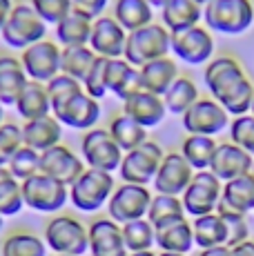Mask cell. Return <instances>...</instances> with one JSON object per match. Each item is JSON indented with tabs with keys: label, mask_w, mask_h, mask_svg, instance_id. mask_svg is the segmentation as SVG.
<instances>
[{
	"label": "cell",
	"mask_w": 254,
	"mask_h": 256,
	"mask_svg": "<svg viewBox=\"0 0 254 256\" xmlns=\"http://www.w3.org/2000/svg\"><path fill=\"white\" fill-rule=\"evenodd\" d=\"M172 54L176 60L185 62V65H208L214 56L212 32L203 24H196V27L172 34Z\"/></svg>",
	"instance_id": "4fadbf2b"
},
{
	"label": "cell",
	"mask_w": 254,
	"mask_h": 256,
	"mask_svg": "<svg viewBox=\"0 0 254 256\" xmlns=\"http://www.w3.org/2000/svg\"><path fill=\"white\" fill-rule=\"evenodd\" d=\"M29 78L22 70L20 56L14 54H0V102L4 107L16 105L18 96L27 87Z\"/></svg>",
	"instance_id": "7402d4cb"
},
{
	"label": "cell",
	"mask_w": 254,
	"mask_h": 256,
	"mask_svg": "<svg viewBox=\"0 0 254 256\" xmlns=\"http://www.w3.org/2000/svg\"><path fill=\"white\" fill-rule=\"evenodd\" d=\"M90 234V256H130L123 240V228L102 216L87 225Z\"/></svg>",
	"instance_id": "d6986e66"
},
{
	"label": "cell",
	"mask_w": 254,
	"mask_h": 256,
	"mask_svg": "<svg viewBox=\"0 0 254 256\" xmlns=\"http://www.w3.org/2000/svg\"><path fill=\"white\" fill-rule=\"evenodd\" d=\"M158 256H188V254H174V252H158Z\"/></svg>",
	"instance_id": "11a10c76"
},
{
	"label": "cell",
	"mask_w": 254,
	"mask_h": 256,
	"mask_svg": "<svg viewBox=\"0 0 254 256\" xmlns=\"http://www.w3.org/2000/svg\"><path fill=\"white\" fill-rule=\"evenodd\" d=\"M203 82L230 116H246L252 110L254 82L234 56H216L205 65Z\"/></svg>",
	"instance_id": "6da1fadb"
},
{
	"label": "cell",
	"mask_w": 254,
	"mask_h": 256,
	"mask_svg": "<svg viewBox=\"0 0 254 256\" xmlns=\"http://www.w3.org/2000/svg\"><path fill=\"white\" fill-rule=\"evenodd\" d=\"M250 114L254 116V100H252V110H250Z\"/></svg>",
	"instance_id": "94428289"
},
{
	"label": "cell",
	"mask_w": 254,
	"mask_h": 256,
	"mask_svg": "<svg viewBox=\"0 0 254 256\" xmlns=\"http://www.w3.org/2000/svg\"><path fill=\"white\" fill-rule=\"evenodd\" d=\"M198 256H230V248L228 245H216V248L201 250V254Z\"/></svg>",
	"instance_id": "816d5d0a"
},
{
	"label": "cell",
	"mask_w": 254,
	"mask_h": 256,
	"mask_svg": "<svg viewBox=\"0 0 254 256\" xmlns=\"http://www.w3.org/2000/svg\"><path fill=\"white\" fill-rule=\"evenodd\" d=\"M107 132H110V136L116 140V145H118L123 152H132V150L143 145L145 140H150L148 130H145L143 125H138L134 118L125 116L123 112L112 118L110 125H107Z\"/></svg>",
	"instance_id": "4dcf8cb0"
},
{
	"label": "cell",
	"mask_w": 254,
	"mask_h": 256,
	"mask_svg": "<svg viewBox=\"0 0 254 256\" xmlns=\"http://www.w3.org/2000/svg\"><path fill=\"white\" fill-rule=\"evenodd\" d=\"M156 248L160 252L188 254L194 248L192 223L188 218H180V220H174V223L156 228Z\"/></svg>",
	"instance_id": "f1b7e54d"
},
{
	"label": "cell",
	"mask_w": 254,
	"mask_h": 256,
	"mask_svg": "<svg viewBox=\"0 0 254 256\" xmlns=\"http://www.w3.org/2000/svg\"><path fill=\"white\" fill-rule=\"evenodd\" d=\"M163 156H165V150L156 140H145L143 145L136 147V150L125 152L123 163L118 167L120 180H123V183L148 187L154 180Z\"/></svg>",
	"instance_id": "9c48e42d"
},
{
	"label": "cell",
	"mask_w": 254,
	"mask_h": 256,
	"mask_svg": "<svg viewBox=\"0 0 254 256\" xmlns=\"http://www.w3.org/2000/svg\"><path fill=\"white\" fill-rule=\"evenodd\" d=\"M107 65H110V60L98 56L94 60V65H92V70L87 72L85 80H82L85 94H90L96 100H102V98L110 94V90H107Z\"/></svg>",
	"instance_id": "ee69618b"
},
{
	"label": "cell",
	"mask_w": 254,
	"mask_h": 256,
	"mask_svg": "<svg viewBox=\"0 0 254 256\" xmlns=\"http://www.w3.org/2000/svg\"><path fill=\"white\" fill-rule=\"evenodd\" d=\"M52 114L60 120V125L72 127V130L90 132L98 125V120L102 116V105H100V100L92 98L90 94L80 92L74 98H70L67 102H62L60 107L52 110Z\"/></svg>",
	"instance_id": "2e32d148"
},
{
	"label": "cell",
	"mask_w": 254,
	"mask_h": 256,
	"mask_svg": "<svg viewBox=\"0 0 254 256\" xmlns=\"http://www.w3.org/2000/svg\"><path fill=\"white\" fill-rule=\"evenodd\" d=\"M230 140L234 145H238L241 150H246L248 154L254 158V116H236L230 122Z\"/></svg>",
	"instance_id": "f6af8a7d"
},
{
	"label": "cell",
	"mask_w": 254,
	"mask_h": 256,
	"mask_svg": "<svg viewBox=\"0 0 254 256\" xmlns=\"http://www.w3.org/2000/svg\"><path fill=\"white\" fill-rule=\"evenodd\" d=\"M138 72H140V87L150 94H156V96H163L172 87V82L180 76L176 60L170 56L148 62V65L138 67Z\"/></svg>",
	"instance_id": "d4e9b609"
},
{
	"label": "cell",
	"mask_w": 254,
	"mask_h": 256,
	"mask_svg": "<svg viewBox=\"0 0 254 256\" xmlns=\"http://www.w3.org/2000/svg\"><path fill=\"white\" fill-rule=\"evenodd\" d=\"M201 20H203V7L196 0H170L160 9V24L170 34L196 27Z\"/></svg>",
	"instance_id": "484cf974"
},
{
	"label": "cell",
	"mask_w": 254,
	"mask_h": 256,
	"mask_svg": "<svg viewBox=\"0 0 254 256\" xmlns=\"http://www.w3.org/2000/svg\"><path fill=\"white\" fill-rule=\"evenodd\" d=\"M123 114L134 118L145 130H152V127L160 125L165 120L168 110H165L163 96H156V94L140 90V92L132 94L127 100H123Z\"/></svg>",
	"instance_id": "44dd1931"
},
{
	"label": "cell",
	"mask_w": 254,
	"mask_h": 256,
	"mask_svg": "<svg viewBox=\"0 0 254 256\" xmlns=\"http://www.w3.org/2000/svg\"><path fill=\"white\" fill-rule=\"evenodd\" d=\"M192 232H194V245L201 250L216 248V245H226L228 240V230L223 218L212 212V214L198 216L192 220Z\"/></svg>",
	"instance_id": "836d02e7"
},
{
	"label": "cell",
	"mask_w": 254,
	"mask_h": 256,
	"mask_svg": "<svg viewBox=\"0 0 254 256\" xmlns=\"http://www.w3.org/2000/svg\"><path fill=\"white\" fill-rule=\"evenodd\" d=\"M221 203L234 212H241V214L254 212V176L246 174L223 183Z\"/></svg>",
	"instance_id": "d6a6232c"
},
{
	"label": "cell",
	"mask_w": 254,
	"mask_h": 256,
	"mask_svg": "<svg viewBox=\"0 0 254 256\" xmlns=\"http://www.w3.org/2000/svg\"><path fill=\"white\" fill-rule=\"evenodd\" d=\"M47 248L54 254H70V256H85L90 252V234L87 225L72 214H56L45 225Z\"/></svg>",
	"instance_id": "8992f818"
},
{
	"label": "cell",
	"mask_w": 254,
	"mask_h": 256,
	"mask_svg": "<svg viewBox=\"0 0 254 256\" xmlns=\"http://www.w3.org/2000/svg\"><path fill=\"white\" fill-rule=\"evenodd\" d=\"M198 98H201L198 87L190 76H178L172 82V87L163 94L165 110H168V114H174V116H183Z\"/></svg>",
	"instance_id": "e575fe53"
},
{
	"label": "cell",
	"mask_w": 254,
	"mask_h": 256,
	"mask_svg": "<svg viewBox=\"0 0 254 256\" xmlns=\"http://www.w3.org/2000/svg\"><path fill=\"white\" fill-rule=\"evenodd\" d=\"M54 256H70V254H54Z\"/></svg>",
	"instance_id": "6125c7cd"
},
{
	"label": "cell",
	"mask_w": 254,
	"mask_h": 256,
	"mask_svg": "<svg viewBox=\"0 0 254 256\" xmlns=\"http://www.w3.org/2000/svg\"><path fill=\"white\" fill-rule=\"evenodd\" d=\"M14 107H16V114L22 118V122L50 116L52 114V100H50V94H47L45 82L29 80Z\"/></svg>",
	"instance_id": "83f0119b"
},
{
	"label": "cell",
	"mask_w": 254,
	"mask_h": 256,
	"mask_svg": "<svg viewBox=\"0 0 254 256\" xmlns=\"http://www.w3.org/2000/svg\"><path fill=\"white\" fill-rule=\"evenodd\" d=\"M203 22L210 32L238 36L254 22L252 0H212L203 7Z\"/></svg>",
	"instance_id": "3957f363"
},
{
	"label": "cell",
	"mask_w": 254,
	"mask_h": 256,
	"mask_svg": "<svg viewBox=\"0 0 254 256\" xmlns=\"http://www.w3.org/2000/svg\"><path fill=\"white\" fill-rule=\"evenodd\" d=\"M120 228H123V240L130 254L145 252V250H152L156 245V230L148 218L132 220V223H125Z\"/></svg>",
	"instance_id": "ab89813d"
},
{
	"label": "cell",
	"mask_w": 254,
	"mask_h": 256,
	"mask_svg": "<svg viewBox=\"0 0 254 256\" xmlns=\"http://www.w3.org/2000/svg\"><path fill=\"white\" fill-rule=\"evenodd\" d=\"M110 2L112 0H72V7L76 12H82L85 16H90L92 20H96V18L107 12Z\"/></svg>",
	"instance_id": "c3c4849f"
},
{
	"label": "cell",
	"mask_w": 254,
	"mask_h": 256,
	"mask_svg": "<svg viewBox=\"0 0 254 256\" xmlns=\"http://www.w3.org/2000/svg\"><path fill=\"white\" fill-rule=\"evenodd\" d=\"M4 165H7V158H4V156L0 154V167H4Z\"/></svg>",
	"instance_id": "680465c9"
},
{
	"label": "cell",
	"mask_w": 254,
	"mask_h": 256,
	"mask_svg": "<svg viewBox=\"0 0 254 256\" xmlns=\"http://www.w3.org/2000/svg\"><path fill=\"white\" fill-rule=\"evenodd\" d=\"M152 196L154 194L145 185L120 183L112 194L110 203H107V216L118 225L132 223V220L138 218H148Z\"/></svg>",
	"instance_id": "30bf717a"
},
{
	"label": "cell",
	"mask_w": 254,
	"mask_h": 256,
	"mask_svg": "<svg viewBox=\"0 0 254 256\" xmlns=\"http://www.w3.org/2000/svg\"><path fill=\"white\" fill-rule=\"evenodd\" d=\"M2 218H4V216L0 214V232H2V225H4V223H2Z\"/></svg>",
	"instance_id": "91938a15"
},
{
	"label": "cell",
	"mask_w": 254,
	"mask_h": 256,
	"mask_svg": "<svg viewBox=\"0 0 254 256\" xmlns=\"http://www.w3.org/2000/svg\"><path fill=\"white\" fill-rule=\"evenodd\" d=\"M27 2L32 4L34 12L50 24V27L58 24L74 9L72 7V0H27Z\"/></svg>",
	"instance_id": "bcb514c9"
},
{
	"label": "cell",
	"mask_w": 254,
	"mask_h": 256,
	"mask_svg": "<svg viewBox=\"0 0 254 256\" xmlns=\"http://www.w3.org/2000/svg\"><path fill=\"white\" fill-rule=\"evenodd\" d=\"M127 45V32L114 20L112 14H102L92 24V36H90V49L100 58L114 60V58H123Z\"/></svg>",
	"instance_id": "e0dca14e"
},
{
	"label": "cell",
	"mask_w": 254,
	"mask_h": 256,
	"mask_svg": "<svg viewBox=\"0 0 254 256\" xmlns=\"http://www.w3.org/2000/svg\"><path fill=\"white\" fill-rule=\"evenodd\" d=\"M250 174H252V176H254V165H252V172H250Z\"/></svg>",
	"instance_id": "be15d7a7"
},
{
	"label": "cell",
	"mask_w": 254,
	"mask_h": 256,
	"mask_svg": "<svg viewBox=\"0 0 254 256\" xmlns=\"http://www.w3.org/2000/svg\"><path fill=\"white\" fill-rule=\"evenodd\" d=\"M22 140L27 147L36 152H47L52 147L60 145L62 140V125L54 114L38 118V120H27L22 122Z\"/></svg>",
	"instance_id": "603a6c76"
},
{
	"label": "cell",
	"mask_w": 254,
	"mask_h": 256,
	"mask_svg": "<svg viewBox=\"0 0 254 256\" xmlns=\"http://www.w3.org/2000/svg\"><path fill=\"white\" fill-rule=\"evenodd\" d=\"M221 192H223V183L210 170L194 172L192 183L188 185V190L180 196L185 214H190L192 218H198V216L216 212L218 203H221Z\"/></svg>",
	"instance_id": "7c38bea8"
},
{
	"label": "cell",
	"mask_w": 254,
	"mask_h": 256,
	"mask_svg": "<svg viewBox=\"0 0 254 256\" xmlns=\"http://www.w3.org/2000/svg\"><path fill=\"white\" fill-rule=\"evenodd\" d=\"M96 54L90 49V45L82 47H62L60 54V74H67V76L76 78V80H85L87 72L92 70L96 60Z\"/></svg>",
	"instance_id": "74e56055"
},
{
	"label": "cell",
	"mask_w": 254,
	"mask_h": 256,
	"mask_svg": "<svg viewBox=\"0 0 254 256\" xmlns=\"http://www.w3.org/2000/svg\"><path fill=\"white\" fill-rule=\"evenodd\" d=\"M170 54H172V34L160 22H152L143 29L127 34L123 58L130 65L143 67L152 60L170 56Z\"/></svg>",
	"instance_id": "277c9868"
},
{
	"label": "cell",
	"mask_w": 254,
	"mask_h": 256,
	"mask_svg": "<svg viewBox=\"0 0 254 256\" xmlns=\"http://www.w3.org/2000/svg\"><path fill=\"white\" fill-rule=\"evenodd\" d=\"M25 208L22 200V183L12 176L7 165L0 167V214L16 216Z\"/></svg>",
	"instance_id": "f35d334b"
},
{
	"label": "cell",
	"mask_w": 254,
	"mask_h": 256,
	"mask_svg": "<svg viewBox=\"0 0 254 256\" xmlns=\"http://www.w3.org/2000/svg\"><path fill=\"white\" fill-rule=\"evenodd\" d=\"M14 4H16L14 0H0V32H2V27H4V22H7L9 14H12Z\"/></svg>",
	"instance_id": "f907efd6"
},
{
	"label": "cell",
	"mask_w": 254,
	"mask_h": 256,
	"mask_svg": "<svg viewBox=\"0 0 254 256\" xmlns=\"http://www.w3.org/2000/svg\"><path fill=\"white\" fill-rule=\"evenodd\" d=\"M47 29H50V24L34 12L32 4L16 2L12 9V14H9L7 22H4L2 32H0V38H2V42L9 49L22 52V49L45 40Z\"/></svg>",
	"instance_id": "7a4b0ae2"
},
{
	"label": "cell",
	"mask_w": 254,
	"mask_h": 256,
	"mask_svg": "<svg viewBox=\"0 0 254 256\" xmlns=\"http://www.w3.org/2000/svg\"><path fill=\"white\" fill-rule=\"evenodd\" d=\"M47 243L34 232H12L0 245V256H47Z\"/></svg>",
	"instance_id": "d590c367"
},
{
	"label": "cell",
	"mask_w": 254,
	"mask_h": 256,
	"mask_svg": "<svg viewBox=\"0 0 254 256\" xmlns=\"http://www.w3.org/2000/svg\"><path fill=\"white\" fill-rule=\"evenodd\" d=\"M194 178V170L183 158L180 152H165L160 167L156 172L152 187L156 194H170V196H183L188 185Z\"/></svg>",
	"instance_id": "9a60e30c"
},
{
	"label": "cell",
	"mask_w": 254,
	"mask_h": 256,
	"mask_svg": "<svg viewBox=\"0 0 254 256\" xmlns=\"http://www.w3.org/2000/svg\"><path fill=\"white\" fill-rule=\"evenodd\" d=\"M7 170L12 172V176L16 180H27L34 174L40 172V152L32 150V147L22 145L16 154H12V158L7 160Z\"/></svg>",
	"instance_id": "60d3db41"
},
{
	"label": "cell",
	"mask_w": 254,
	"mask_h": 256,
	"mask_svg": "<svg viewBox=\"0 0 254 256\" xmlns=\"http://www.w3.org/2000/svg\"><path fill=\"white\" fill-rule=\"evenodd\" d=\"M2 110H4V105H2V102H0V125H2V122H4V114H2Z\"/></svg>",
	"instance_id": "9f6ffc18"
},
{
	"label": "cell",
	"mask_w": 254,
	"mask_h": 256,
	"mask_svg": "<svg viewBox=\"0 0 254 256\" xmlns=\"http://www.w3.org/2000/svg\"><path fill=\"white\" fill-rule=\"evenodd\" d=\"M218 142L214 136H192L188 134L180 142V154L183 158L190 163L194 172H205L210 170L212 165V158H214V152H216Z\"/></svg>",
	"instance_id": "1f68e13d"
},
{
	"label": "cell",
	"mask_w": 254,
	"mask_h": 256,
	"mask_svg": "<svg viewBox=\"0 0 254 256\" xmlns=\"http://www.w3.org/2000/svg\"><path fill=\"white\" fill-rule=\"evenodd\" d=\"M85 170L87 165L82 160V156H78L72 147L62 145V142L40 154V174L52 176V178L65 183L67 187L74 183Z\"/></svg>",
	"instance_id": "ac0fdd59"
},
{
	"label": "cell",
	"mask_w": 254,
	"mask_h": 256,
	"mask_svg": "<svg viewBox=\"0 0 254 256\" xmlns=\"http://www.w3.org/2000/svg\"><path fill=\"white\" fill-rule=\"evenodd\" d=\"M185 208L180 196H170V194H154L152 203H150V212H148V220L156 228L160 225L174 223V220L185 218Z\"/></svg>",
	"instance_id": "8d00e7d4"
},
{
	"label": "cell",
	"mask_w": 254,
	"mask_h": 256,
	"mask_svg": "<svg viewBox=\"0 0 254 256\" xmlns=\"http://www.w3.org/2000/svg\"><path fill=\"white\" fill-rule=\"evenodd\" d=\"M252 165H254V158L246 150L234 145L232 140H226V142H218L216 152H214L212 165H210V172L221 183H228V180H234L238 176L250 174Z\"/></svg>",
	"instance_id": "ffe728a7"
},
{
	"label": "cell",
	"mask_w": 254,
	"mask_h": 256,
	"mask_svg": "<svg viewBox=\"0 0 254 256\" xmlns=\"http://www.w3.org/2000/svg\"><path fill=\"white\" fill-rule=\"evenodd\" d=\"M196 2L201 4V7H205V4H210V2H212V0H196Z\"/></svg>",
	"instance_id": "6f0895ef"
},
{
	"label": "cell",
	"mask_w": 254,
	"mask_h": 256,
	"mask_svg": "<svg viewBox=\"0 0 254 256\" xmlns=\"http://www.w3.org/2000/svg\"><path fill=\"white\" fill-rule=\"evenodd\" d=\"M130 256H158L154 250H145V252H132Z\"/></svg>",
	"instance_id": "db71d44e"
},
{
	"label": "cell",
	"mask_w": 254,
	"mask_h": 256,
	"mask_svg": "<svg viewBox=\"0 0 254 256\" xmlns=\"http://www.w3.org/2000/svg\"><path fill=\"white\" fill-rule=\"evenodd\" d=\"M168 2H170V0H148V4L154 9V12H156V9H158V12H160V9H163Z\"/></svg>",
	"instance_id": "f5cc1de1"
},
{
	"label": "cell",
	"mask_w": 254,
	"mask_h": 256,
	"mask_svg": "<svg viewBox=\"0 0 254 256\" xmlns=\"http://www.w3.org/2000/svg\"><path fill=\"white\" fill-rule=\"evenodd\" d=\"M22 145H25V140H22V125L4 120L0 125V154L9 160L12 154H16Z\"/></svg>",
	"instance_id": "7dc6e473"
},
{
	"label": "cell",
	"mask_w": 254,
	"mask_h": 256,
	"mask_svg": "<svg viewBox=\"0 0 254 256\" xmlns=\"http://www.w3.org/2000/svg\"><path fill=\"white\" fill-rule=\"evenodd\" d=\"M107 90L114 94L120 102L127 100L132 94L140 92V72L138 67L130 65L125 58H114L107 65Z\"/></svg>",
	"instance_id": "4316f807"
},
{
	"label": "cell",
	"mask_w": 254,
	"mask_h": 256,
	"mask_svg": "<svg viewBox=\"0 0 254 256\" xmlns=\"http://www.w3.org/2000/svg\"><path fill=\"white\" fill-rule=\"evenodd\" d=\"M80 156L90 170L114 174V172H118L120 163H123L125 152L116 145V140L110 136L107 127H94V130L82 134Z\"/></svg>",
	"instance_id": "ba28073f"
},
{
	"label": "cell",
	"mask_w": 254,
	"mask_h": 256,
	"mask_svg": "<svg viewBox=\"0 0 254 256\" xmlns=\"http://www.w3.org/2000/svg\"><path fill=\"white\" fill-rule=\"evenodd\" d=\"M216 214L221 216L223 223H226V230H228V240H226V245H228V248H234V245H238V243H243V240L250 238V228H248L246 214L230 210V208H226L223 203H218Z\"/></svg>",
	"instance_id": "b9f144b4"
},
{
	"label": "cell",
	"mask_w": 254,
	"mask_h": 256,
	"mask_svg": "<svg viewBox=\"0 0 254 256\" xmlns=\"http://www.w3.org/2000/svg\"><path fill=\"white\" fill-rule=\"evenodd\" d=\"M92 24H94V20H92L90 16H85L82 12L72 9L60 22L54 24V40H56L60 47L90 45Z\"/></svg>",
	"instance_id": "cb8c5ba5"
},
{
	"label": "cell",
	"mask_w": 254,
	"mask_h": 256,
	"mask_svg": "<svg viewBox=\"0 0 254 256\" xmlns=\"http://www.w3.org/2000/svg\"><path fill=\"white\" fill-rule=\"evenodd\" d=\"M230 256H254V240H243V243L230 248Z\"/></svg>",
	"instance_id": "681fc988"
},
{
	"label": "cell",
	"mask_w": 254,
	"mask_h": 256,
	"mask_svg": "<svg viewBox=\"0 0 254 256\" xmlns=\"http://www.w3.org/2000/svg\"><path fill=\"white\" fill-rule=\"evenodd\" d=\"M232 116L216 102L212 96L198 98L183 116H180V125L188 134L192 136H216L221 134L226 127H230Z\"/></svg>",
	"instance_id": "8fae6325"
},
{
	"label": "cell",
	"mask_w": 254,
	"mask_h": 256,
	"mask_svg": "<svg viewBox=\"0 0 254 256\" xmlns=\"http://www.w3.org/2000/svg\"><path fill=\"white\" fill-rule=\"evenodd\" d=\"M114 190H116L114 174L87 167L74 183L70 185V203L78 212L94 214V212L107 208Z\"/></svg>",
	"instance_id": "5b68a950"
},
{
	"label": "cell",
	"mask_w": 254,
	"mask_h": 256,
	"mask_svg": "<svg viewBox=\"0 0 254 256\" xmlns=\"http://www.w3.org/2000/svg\"><path fill=\"white\" fill-rule=\"evenodd\" d=\"M60 54L62 47L56 40H50V38L22 49L20 62L27 78L34 82H50L54 76L60 74Z\"/></svg>",
	"instance_id": "5bb4252c"
},
{
	"label": "cell",
	"mask_w": 254,
	"mask_h": 256,
	"mask_svg": "<svg viewBox=\"0 0 254 256\" xmlns=\"http://www.w3.org/2000/svg\"><path fill=\"white\" fill-rule=\"evenodd\" d=\"M47 87V94H50V100H52V110L60 107L62 102H67L70 98H74L76 94L85 92L82 90V82L76 80V78L67 76V74H58L54 76L50 82H45Z\"/></svg>",
	"instance_id": "7bdbcfd3"
},
{
	"label": "cell",
	"mask_w": 254,
	"mask_h": 256,
	"mask_svg": "<svg viewBox=\"0 0 254 256\" xmlns=\"http://www.w3.org/2000/svg\"><path fill=\"white\" fill-rule=\"evenodd\" d=\"M112 16L127 34H132L154 22V9L148 4V0H114Z\"/></svg>",
	"instance_id": "f546056e"
},
{
	"label": "cell",
	"mask_w": 254,
	"mask_h": 256,
	"mask_svg": "<svg viewBox=\"0 0 254 256\" xmlns=\"http://www.w3.org/2000/svg\"><path fill=\"white\" fill-rule=\"evenodd\" d=\"M22 200L25 208L40 214H58L70 203V187L47 174H34L22 180Z\"/></svg>",
	"instance_id": "52a82bcc"
}]
</instances>
